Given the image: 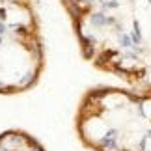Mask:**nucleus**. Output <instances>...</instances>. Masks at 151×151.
I'll use <instances>...</instances> for the list:
<instances>
[{
    "mask_svg": "<svg viewBox=\"0 0 151 151\" xmlns=\"http://www.w3.org/2000/svg\"><path fill=\"white\" fill-rule=\"evenodd\" d=\"M146 2H147V4H151V0H146Z\"/></svg>",
    "mask_w": 151,
    "mask_h": 151,
    "instance_id": "obj_3",
    "label": "nucleus"
},
{
    "mask_svg": "<svg viewBox=\"0 0 151 151\" xmlns=\"http://www.w3.org/2000/svg\"><path fill=\"white\" fill-rule=\"evenodd\" d=\"M78 129L97 151H151V91H91L80 108Z\"/></svg>",
    "mask_w": 151,
    "mask_h": 151,
    "instance_id": "obj_1",
    "label": "nucleus"
},
{
    "mask_svg": "<svg viewBox=\"0 0 151 151\" xmlns=\"http://www.w3.org/2000/svg\"><path fill=\"white\" fill-rule=\"evenodd\" d=\"M6 19H8V8L0 6V21H6Z\"/></svg>",
    "mask_w": 151,
    "mask_h": 151,
    "instance_id": "obj_2",
    "label": "nucleus"
}]
</instances>
